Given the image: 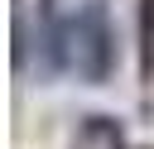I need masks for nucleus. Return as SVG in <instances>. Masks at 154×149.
Returning a JSON list of instances; mask_svg holds the SVG:
<instances>
[{"label": "nucleus", "mask_w": 154, "mask_h": 149, "mask_svg": "<svg viewBox=\"0 0 154 149\" xmlns=\"http://www.w3.org/2000/svg\"><path fill=\"white\" fill-rule=\"evenodd\" d=\"M48 14V62L53 77H72L82 87H106L116 72V24L106 0H77Z\"/></svg>", "instance_id": "nucleus-1"}, {"label": "nucleus", "mask_w": 154, "mask_h": 149, "mask_svg": "<svg viewBox=\"0 0 154 149\" xmlns=\"http://www.w3.org/2000/svg\"><path fill=\"white\" fill-rule=\"evenodd\" d=\"M72 149H125V130L116 115H82L72 130Z\"/></svg>", "instance_id": "nucleus-2"}, {"label": "nucleus", "mask_w": 154, "mask_h": 149, "mask_svg": "<svg viewBox=\"0 0 154 149\" xmlns=\"http://www.w3.org/2000/svg\"><path fill=\"white\" fill-rule=\"evenodd\" d=\"M140 82L154 87V0H140Z\"/></svg>", "instance_id": "nucleus-3"}]
</instances>
